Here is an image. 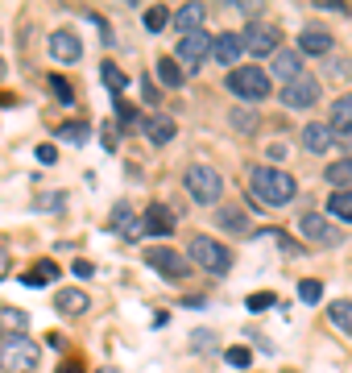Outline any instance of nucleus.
Masks as SVG:
<instances>
[{
    "label": "nucleus",
    "instance_id": "1",
    "mask_svg": "<svg viewBox=\"0 0 352 373\" xmlns=\"http://www.w3.org/2000/svg\"><path fill=\"white\" fill-rule=\"evenodd\" d=\"M249 187L261 199V207H290V199L299 195V183L290 178V171H278V166H253Z\"/></svg>",
    "mask_w": 352,
    "mask_h": 373
},
{
    "label": "nucleus",
    "instance_id": "2",
    "mask_svg": "<svg viewBox=\"0 0 352 373\" xmlns=\"http://www.w3.org/2000/svg\"><path fill=\"white\" fill-rule=\"evenodd\" d=\"M228 92L249 99V104H261V99L274 92V75L261 71L257 63L253 67H236V71H228Z\"/></svg>",
    "mask_w": 352,
    "mask_h": 373
},
{
    "label": "nucleus",
    "instance_id": "3",
    "mask_svg": "<svg viewBox=\"0 0 352 373\" xmlns=\"http://www.w3.org/2000/svg\"><path fill=\"white\" fill-rule=\"evenodd\" d=\"M38 357H42V348L33 345L29 336H9V340L0 345V369L4 373H29V369H38Z\"/></svg>",
    "mask_w": 352,
    "mask_h": 373
},
{
    "label": "nucleus",
    "instance_id": "4",
    "mask_svg": "<svg viewBox=\"0 0 352 373\" xmlns=\"http://www.w3.org/2000/svg\"><path fill=\"white\" fill-rule=\"evenodd\" d=\"M183 187H187L191 199L203 203V207L224 199V178H220V171H211V166H191V171L183 174Z\"/></svg>",
    "mask_w": 352,
    "mask_h": 373
},
{
    "label": "nucleus",
    "instance_id": "5",
    "mask_svg": "<svg viewBox=\"0 0 352 373\" xmlns=\"http://www.w3.org/2000/svg\"><path fill=\"white\" fill-rule=\"evenodd\" d=\"M191 261L208 274H228L233 253L220 245V241H211V237H191Z\"/></svg>",
    "mask_w": 352,
    "mask_h": 373
},
{
    "label": "nucleus",
    "instance_id": "6",
    "mask_svg": "<svg viewBox=\"0 0 352 373\" xmlns=\"http://www.w3.org/2000/svg\"><path fill=\"white\" fill-rule=\"evenodd\" d=\"M211 42H215V38H211L208 29H195V33H187V38H178V50H174L178 67L195 75L199 67H203V58L211 54Z\"/></svg>",
    "mask_w": 352,
    "mask_h": 373
},
{
    "label": "nucleus",
    "instance_id": "7",
    "mask_svg": "<svg viewBox=\"0 0 352 373\" xmlns=\"http://www.w3.org/2000/svg\"><path fill=\"white\" fill-rule=\"evenodd\" d=\"M245 50L257 54V58L278 54L282 50V29L278 25H270V21H249V29H245Z\"/></svg>",
    "mask_w": 352,
    "mask_h": 373
},
{
    "label": "nucleus",
    "instance_id": "8",
    "mask_svg": "<svg viewBox=\"0 0 352 373\" xmlns=\"http://www.w3.org/2000/svg\"><path fill=\"white\" fill-rule=\"evenodd\" d=\"M145 266H149V270H158L166 282H178V278L187 274V257H183V253H174L170 245H154V249H145Z\"/></svg>",
    "mask_w": 352,
    "mask_h": 373
},
{
    "label": "nucleus",
    "instance_id": "9",
    "mask_svg": "<svg viewBox=\"0 0 352 373\" xmlns=\"http://www.w3.org/2000/svg\"><path fill=\"white\" fill-rule=\"evenodd\" d=\"M240 54H249V50H245V33H233V29L215 33V42H211V58H215L224 71H236V67H240Z\"/></svg>",
    "mask_w": 352,
    "mask_h": 373
},
{
    "label": "nucleus",
    "instance_id": "10",
    "mask_svg": "<svg viewBox=\"0 0 352 373\" xmlns=\"http://www.w3.org/2000/svg\"><path fill=\"white\" fill-rule=\"evenodd\" d=\"M282 104L294 108V112H303V108H311V104H319V79H315V75H303V79L286 83V87H282Z\"/></svg>",
    "mask_w": 352,
    "mask_h": 373
},
{
    "label": "nucleus",
    "instance_id": "11",
    "mask_svg": "<svg viewBox=\"0 0 352 373\" xmlns=\"http://www.w3.org/2000/svg\"><path fill=\"white\" fill-rule=\"evenodd\" d=\"M299 228H303V237L311 241V245H328L331 249V245H340V241H344V232H340L331 220H324L319 212L303 216V224H299Z\"/></svg>",
    "mask_w": 352,
    "mask_h": 373
},
{
    "label": "nucleus",
    "instance_id": "12",
    "mask_svg": "<svg viewBox=\"0 0 352 373\" xmlns=\"http://www.w3.org/2000/svg\"><path fill=\"white\" fill-rule=\"evenodd\" d=\"M46 46H50V58H54V63H79V58H83V42H79L70 29H54Z\"/></svg>",
    "mask_w": 352,
    "mask_h": 373
},
{
    "label": "nucleus",
    "instance_id": "13",
    "mask_svg": "<svg viewBox=\"0 0 352 373\" xmlns=\"http://www.w3.org/2000/svg\"><path fill=\"white\" fill-rule=\"evenodd\" d=\"M141 133H145L149 146H170L174 133H178V124H174V117H166V112H154V117L141 121Z\"/></svg>",
    "mask_w": 352,
    "mask_h": 373
},
{
    "label": "nucleus",
    "instance_id": "14",
    "mask_svg": "<svg viewBox=\"0 0 352 373\" xmlns=\"http://www.w3.org/2000/svg\"><path fill=\"white\" fill-rule=\"evenodd\" d=\"M270 75H274V79H282V87H286V83H294V79H303V54H299V50H286L282 46L278 54H274V67H270Z\"/></svg>",
    "mask_w": 352,
    "mask_h": 373
},
{
    "label": "nucleus",
    "instance_id": "15",
    "mask_svg": "<svg viewBox=\"0 0 352 373\" xmlns=\"http://www.w3.org/2000/svg\"><path fill=\"white\" fill-rule=\"evenodd\" d=\"M108 228H112V232H120L124 241H141V237H145V220H137V216H133V207H129V203H117V207H112V220H108Z\"/></svg>",
    "mask_w": 352,
    "mask_h": 373
},
{
    "label": "nucleus",
    "instance_id": "16",
    "mask_svg": "<svg viewBox=\"0 0 352 373\" xmlns=\"http://www.w3.org/2000/svg\"><path fill=\"white\" fill-rule=\"evenodd\" d=\"M331 146H336V129H331V124L311 121L303 129V149H306V153H328Z\"/></svg>",
    "mask_w": 352,
    "mask_h": 373
},
{
    "label": "nucleus",
    "instance_id": "17",
    "mask_svg": "<svg viewBox=\"0 0 352 373\" xmlns=\"http://www.w3.org/2000/svg\"><path fill=\"white\" fill-rule=\"evenodd\" d=\"M299 54H315V58L331 54V33L319 29V25H306L303 33H299Z\"/></svg>",
    "mask_w": 352,
    "mask_h": 373
},
{
    "label": "nucleus",
    "instance_id": "18",
    "mask_svg": "<svg viewBox=\"0 0 352 373\" xmlns=\"http://www.w3.org/2000/svg\"><path fill=\"white\" fill-rule=\"evenodd\" d=\"M203 13H208L203 4H183V9L174 13V29H178L183 38H187V33H195V29H203Z\"/></svg>",
    "mask_w": 352,
    "mask_h": 373
},
{
    "label": "nucleus",
    "instance_id": "19",
    "mask_svg": "<svg viewBox=\"0 0 352 373\" xmlns=\"http://www.w3.org/2000/svg\"><path fill=\"white\" fill-rule=\"evenodd\" d=\"M154 75H158V83H166L170 92H178V87L187 83V71L178 67V58H158V67H154Z\"/></svg>",
    "mask_w": 352,
    "mask_h": 373
},
{
    "label": "nucleus",
    "instance_id": "20",
    "mask_svg": "<svg viewBox=\"0 0 352 373\" xmlns=\"http://www.w3.org/2000/svg\"><path fill=\"white\" fill-rule=\"evenodd\" d=\"M54 307H58L63 315H83V311L92 307V298L83 295L79 286H67V291H58V303H54Z\"/></svg>",
    "mask_w": 352,
    "mask_h": 373
},
{
    "label": "nucleus",
    "instance_id": "21",
    "mask_svg": "<svg viewBox=\"0 0 352 373\" xmlns=\"http://www.w3.org/2000/svg\"><path fill=\"white\" fill-rule=\"evenodd\" d=\"M328 124L336 129V133H352V92H348V96H340L336 104H331Z\"/></svg>",
    "mask_w": 352,
    "mask_h": 373
},
{
    "label": "nucleus",
    "instance_id": "22",
    "mask_svg": "<svg viewBox=\"0 0 352 373\" xmlns=\"http://www.w3.org/2000/svg\"><path fill=\"white\" fill-rule=\"evenodd\" d=\"M170 224H174V216L166 212L162 203H154V207L145 212V232H149V237H170Z\"/></svg>",
    "mask_w": 352,
    "mask_h": 373
},
{
    "label": "nucleus",
    "instance_id": "23",
    "mask_svg": "<svg viewBox=\"0 0 352 373\" xmlns=\"http://www.w3.org/2000/svg\"><path fill=\"white\" fill-rule=\"evenodd\" d=\"M324 174H328L331 191H352V158H340V162H331Z\"/></svg>",
    "mask_w": 352,
    "mask_h": 373
},
{
    "label": "nucleus",
    "instance_id": "24",
    "mask_svg": "<svg viewBox=\"0 0 352 373\" xmlns=\"http://www.w3.org/2000/svg\"><path fill=\"white\" fill-rule=\"evenodd\" d=\"M100 79H104V87L112 92L117 99H124V87H129V79H124V71H120L117 63H100Z\"/></svg>",
    "mask_w": 352,
    "mask_h": 373
},
{
    "label": "nucleus",
    "instance_id": "25",
    "mask_svg": "<svg viewBox=\"0 0 352 373\" xmlns=\"http://www.w3.org/2000/svg\"><path fill=\"white\" fill-rule=\"evenodd\" d=\"M25 311H17V307H0V332H4V340L9 336H25Z\"/></svg>",
    "mask_w": 352,
    "mask_h": 373
},
{
    "label": "nucleus",
    "instance_id": "26",
    "mask_svg": "<svg viewBox=\"0 0 352 373\" xmlns=\"http://www.w3.org/2000/svg\"><path fill=\"white\" fill-rule=\"evenodd\" d=\"M324 207H328V216H336V220H352V191H331Z\"/></svg>",
    "mask_w": 352,
    "mask_h": 373
},
{
    "label": "nucleus",
    "instance_id": "27",
    "mask_svg": "<svg viewBox=\"0 0 352 373\" xmlns=\"http://www.w3.org/2000/svg\"><path fill=\"white\" fill-rule=\"evenodd\" d=\"M58 137L70 141V146H83V141L92 137V124L87 121H67V124H58Z\"/></svg>",
    "mask_w": 352,
    "mask_h": 373
},
{
    "label": "nucleus",
    "instance_id": "28",
    "mask_svg": "<svg viewBox=\"0 0 352 373\" xmlns=\"http://www.w3.org/2000/svg\"><path fill=\"white\" fill-rule=\"evenodd\" d=\"M328 315H331V323H336L344 336H352V303H348V298H340V303H328Z\"/></svg>",
    "mask_w": 352,
    "mask_h": 373
},
{
    "label": "nucleus",
    "instance_id": "29",
    "mask_svg": "<svg viewBox=\"0 0 352 373\" xmlns=\"http://www.w3.org/2000/svg\"><path fill=\"white\" fill-rule=\"evenodd\" d=\"M215 224H220V228H228V232H245V212L224 207V212H215Z\"/></svg>",
    "mask_w": 352,
    "mask_h": 373
},
{
    "label": "nucleus",
    "instance_id": "30",
    "mask_svg": "<svg viewBox=\"0 0 352 373\" xmlns=\"http://www.w3.org/2000/svg\"><path fill=\"white\" fill-rule=\"evenodd\" d=\"M274 303H278V295H274V291H257V295H249V298H245V307H249L253 315H261V311H270Z\"/></svg>",
    "mask_w": 352,
    "mask_h": 373
},
{
    "label": "nucleus",
    "instance_id": "31",
    "mask_svg": "<svg viewBox=\"0 0 352 373\" xmlns=\"http://www.w3.org/2000/svg\"><path fill=\"white\" fill-rule=\"evenodd\" d=\"M224 361L236 365V369H249V365H253V352H249V348H240V345H233V348H224Z\"/></svg>",
    "mask_w": 352,
    "mask_h": 373
},
{
    "label": "nucleus",
    "instance_id": "32",
    "mask_svg": "<svg viewBox=\"0 0 352 373\" xmlns=\"http://www.w3.org/2000/svg\"><path fill=\"white\" fill-rule=\"evenodd\" d=\"M299 298H303V303H319V298H324V282L303 278V282H299Z\"/></svg>",
    "mask_w": 352,
    "mask_h": 373
},
{
    "label": "nucleus",
    "instance_id": "33",
    "mask_svg": "<svg viewBox=\"0 0 352 373\" xmlns=\"http://www.w3.org/2000/svg\"><path fill=\"white\" fill-rule=\"evenodd\" d=\"M166 21H174V17L166 13L162 4H158V9H145V29H149V33H158V29H162Z\"/></svg>",
    "mask_w": 352,
    "mask_h": 373
},
{
    "label": "nucleus",
    "instance_id": "34",
    "mask_svg": "<svg viewBox=\"0 0 352 373\" xmlns=\"http://www.w3.org/2000/svg\"><path fill=\"white\" fill-rule=\"evenodd\" d=\"M50 92L63 99V104H75V92H70V83L63 79V75H50Z\"/></svg>",
    "mask_w": 352,
    "mask_h": 373
},
{
    "label": "nucleus",
    "instance_id": "35",
    "mask_svg": "<svg viewBox=\"0 0 352 373\" xmlns=\"http://www.w3.org/2000/svg\"><path fill=\"white\" fill-rule=\"evenodd\" d=\"M117 124H124V129L137 124V108H133L129 99H117Z\"/></svg>",
    "mask_w": 352,
    "mask_h": 373
},
{
    "label": "nucleus",
    "instance_id": "36",
    "mask_svg": "<svg viewBox=\"0 0 352 373\" xmlns=\"http://www.w3.org/2000/svg\"><path fill=\"white\" fill-rule=\"evenodd\" d=\"M63 203H67V195H63V191H46V195L38 199V207H42V212H58Z\"/></svg>",
    "mask_w": 352,
    "mask_h": 373
},
{
    "label": "nucleus",
    "instance_id": "37",
    "mask_svg": "<svg viewBox=\"0 0 352 373\" xmlns=\"http://www.w3.org/2000/svg\"><path fill=\"white\" fill-rule=\"evenodd\" d=\"M92 25L100 29V42H104V46H112V42H117V38H112V29H108V21H104L100 13H92Z\"/></svg>",
    "mask_w": 352,
    "mask_h": 373
},
{
    "label": "nucleus",
    "instance_id": "38",
    "mask_svg": "<svg viewBox=\"0 0 352 373\" xmlns=\"http://www.w3.org/2000/svg\"><path fill=\"white\" fill-rule=\"evenodd\" d=\"M33 274H38L42 282H54V278H58V266H54V261H38V266H33Z\"/></svg>",
    "mask_w": 352,
    "mask_h": 373
},
{
    "label": "nucleus",
    "instance_id": "39",
    "mask_svg": "<svg viewBox=\"0 0 352 373\" xmlns=\"http://www.w3.org/2000/svg\"><path fill=\"white\" fill-rule=\"evenodd\" d=\"M38 162H42V166H54V162H58V149L54 146H38Z\"/></svg>",
    "mask_w": 352,
    "mask_h": 373
},
{
    "label": "nucleus",
    "instance_id": "40",
    "mask_svg": "<svg viewBox=\"0 0 352 373\" xmlns=\"http://www.w3.org/2000/svg\"><path fill=\"white\" fill-rule=\"evenodd\" d=\"M331 75H336V79H348V75H352V63H348V58H336V63H331Z\"/></svg>",
    "mask_w": 352,
    "mask_h": 373
},
{
    "label": "nucleus",
    "instance_id": "41",
    "mask_svg": "<svg viewBox=\"0 0 352 373\" xmlns=\"http://www.w3.org/2000/svg\"><path fill=\"white\" fill-rule=\"evenodd\" d=\"M70 274H75V278H92V274H95V266H92V261H83V257H79V261L70 266Z\"/></svg>",
    "mask_w": 352,
    "mask_h": 373
},
{
    "label": "nucleus",
    "instance_id": "42",
    "mask_svg": "<svg viewBox=\"0 0 352 373\" xmlns=\"http://www.w3.org/2000/svg\"><path fill=\"white\" fill-rule=\"evenodd\" d=\"M100 137H104V149H117V124H104Z\"/></svg>",
    "mask_w": 352,
    "mask_h": 373
},
{
    "label": "nucleus",
    "instance_id": "43",
    "mask_svg": "<svg viewBox=\"0 0 352 373\" xmlns=\"http://www.w3.org/2000/svg\"><path fill=\"white\" fill-rule=\"evenodd\" d=\"M211 348V332L203 328V332H195V352H208Z\"/></svg>",
    "mask_w": 352,
    "mask_h": 373
},
{
    "label": "nucleus",
    "instance_id": "44",
    "mask_svg": "<svg viewBox=\"0 0 352 373\" xmlns=\"http://www.w3.org/2000/svg\"><path fill=\"white\" fill-rule=\"evenodd\" d=\"M315 9H328V13H344V0H315Z\"/></svg>",
    "mask_w": 352,
    "mask_h": 373
},
{
    "label": "nucleus",
    "instance_id": "45",
    "mask_svg": "<svg viewBox=\"0 0 352 373\" xmlns=\"http://www.w3.org/2000/svg\"><path fill=\"white\" fill-rule=\"evenodd\" d=\"M4 270H9V253H4V245H0V278H4Z\"/></svg>",
    "mask_w": 352,
    "mask_h": 373
},
{
    "label": "nucleus",
    "instance_id": "46",
    "mask_svg": "<svg viewBox=\"0 0 352 373\" xmlns=\"http://www.w3.org/2000/svg\"><path fill=\"white\" fill-rule=\"evenodd\" d=\"M58 373H83V365H75V361H67V365H63Z\"/></svg>",
    "mask_w": 352,
    "mask_h": 373
},
{
    "label": "nucleus",
    "instance_id": "47",
    "mask_svg": "<svg viewBox=\"0 0 352 373\" xmlns=\"http://www.w3.org/2000/svg\"><path fill=\"white\" fill-rule=\"evenodd\" d=\"M4 71H9V67H4V58H0V79H4Z\"/></svg>",
    "mask_w": 352,
    "mask_h": 373
},
{
    "label": "nucleus",
    "instance_id": "48",
    "mask_svg": "<svg viewBox=\"0 0 352 373\" xmlns=\"http://www.w3.org/2000/svg\"><path fill=\"white\" fill-rule=\"evenodd\" d=\"M95 373H117V369H108V365H104V369H95Z\"/></svg>",
    "mask_w": 352,
    "mask_h": 373
}]
</instances>
